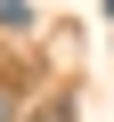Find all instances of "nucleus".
Returning a JSON list of instances; mask_svg holds the SVG:
<instances>
[{
    "instance_id": "1",
    "label": "nucleus",
    "mask_w": 114,
    "mask_h": 122,
    "mask_svg": "<svg viewBox=\"0 0 114 122\" xmlns=\"http://www.w3.org/2000/svg\"><path fill=\"white\" fill-rule=\"evenodd\" d=\"M25 122H82V98H49V106H33Z\"/></svg>"
},
{
    "instance_id": "2",
    "label": "nucleus",
    "mask_w": 114,
    "mask_h": 122,
    "mask_svg": "<svg viewBox=\"0 0 114 122\" xmlns=\"http://www.w3.org/2000/svg\"><path fill=\"white\" fill-rule=\"evenodd\" d=\"M0 122H25V106H16V81H0Z\"/></svg>"
},
{
    "instance_id": "3",
    "label": "nucleus",
    "mask_w": 114,
    "mask_h": 122,
    "mask_svg": "<svg viewBox=\"0 0 114 122\" xmlns=\"http://www.w3.org/2000/svg\"><path fill=\"white\" fill-rule=\"evenodd\" d=\"M106 8H114V0H106Z\"/></svg>"
}]
</instances>
